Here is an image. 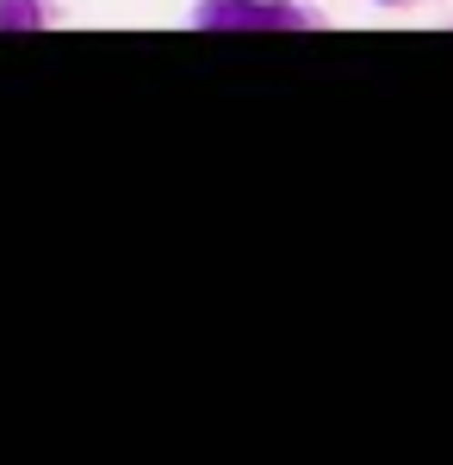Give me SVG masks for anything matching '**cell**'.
Wrapping results in <instances>:
<instances>
[{
  "label": "cell",
  "mask_w": 453,
  "mask_h": 465,
  "mask_svg": "<svg viewBox=\"0 0 453 465\" xmlns=\"http://www.w3.org/2000/svg\"><path fill=\"white\" fill-rule=\"evenodd\" d=\"M199 25L206 32H286V25H298V13L292 6H261V0H206Z\"/></svg>",
  "instance_id": "1"
},
{
  "label": "cell",
  "mask_w": 453,
  "mask_h": 465,
  "mask_svg": "<svg viewBox=\"0 0 453 465\" xmlns=\"http://www.w3.org/2000/svg\"><path fill=\"white\" fill-rule=\"evenodd\" d=\"M0 25H6V32H25V25H37L32 0H6V6H0Z\"/></svg>",
  "instance_id": "2"
}]
</instances>
